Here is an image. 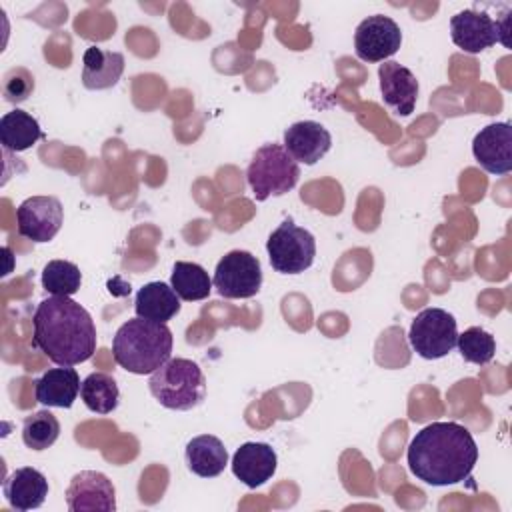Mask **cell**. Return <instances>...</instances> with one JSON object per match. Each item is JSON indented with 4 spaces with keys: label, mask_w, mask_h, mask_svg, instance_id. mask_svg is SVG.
<instances>
[{
    "label": "cell",
    "mask_w": 512,
    "mask_h": 512,
    "mask_svg": "<svg viewBox=\"0 0 512 512\" xmlns=\"http://www.w3.org/2000/svg\"><path fill=\"white\" fill-rule=\"evenodd\" d=\"M408 470L430 486H450L470 478L478 462V446L470 430L458 422H432L408 444Z\"/></svg>",
    "instance_id": "1"
},
{
    "label": "cell",
    "mask_w": 512,
    "mask_h": 512,
    "mask_svg": "<svg viewBox=\"0 0 512 512\" xmlns=\"http://www.w3.org/2000/svg\"><path fill=\"white\" fill-rule=\"evenodd\" d=\"M32 344L56 366H76L96 352V326L70 296L44 298L32 316Z\"/></svg>",
    "instance_id": "2"
},
{
    "label": "cell",
    "mask_w": 512,
    "mask_h": 512,
    "mask_svg": "<svg viewBox=\"0 0 512 512\" xmlns=\"http://www.w3.org/2000/svg\"><path fill=\"white\" fill-rule=\"evenodd\" d=\"M172 354V332L166 324L132 318L124 322L112 338L116 364L132 374H152Z\"/></svg>",
    "instance_id": "3"
},
{
    "label": "cell",
    "mask_w": 512,
    "mask_h": 512,
    "mask_svg": "<svg viewBox=\"0 0 512 512\" xmlns=\"http://www.w3.org/2000/svg\"><path fill=\"white\" fill-rule=\"evenodd\" d=\"M150 394L168 410H192L206 398L202 368L188 358H170L148 378Z\"/></svg>",
    "instance_id": "4"
},
{
    "label": "cell",
    "mask_w": 512,
    "mask_h": 512,
    "mask_svg": "<svg viewBox=\"0 0 512 512\" xmlns=\"http://www.w3.org/2000/svg\"><path fill=\"white\" fill-rule=\"evenodd\" d=\"M298 178L300 166L282 144L260 146L246 168L248 186L258 202L270 196H284L298 184Z\"/></svg>",
    "instance_id": "5"
},
{
    "label": "cell",
    "mask_w": 512,
    "mask_h": 512,
    "mask_svg": "<svg viewBox=\"0 0 512 512\" xmlns=\"http://www.w3.org/2000/svg\"><path fill=\"white\" fill-rule=\"evenodd\" d=\"M270 266L280 274H302L314 264L316 240L312 232L294 224L286 218L266 242Z\"/></svg>",
    "instance_id": "6"
},
{
    "label": "cell",
    "mask_w": 512,
    "mask_h": 512,
    "mask_svg": "<svg viewBox=\"0 0 512 512\" xmlns=\"http://www.w3.org/2000/svg\"><path fill=\"white\" fill-rule=\"evenodd\" d=\"M458 338L456 318L442 308H424L416 314L408 330L412 350L424 360L444 358Z\"/></svg>",
    "instance_id": "7"
},
{
    "label": "cell",
    "mask_w": 512,
    "mask_h": 512,
    "mask_svg": "<svg viewBox=\"0 0 512 512\" xmlns=\"http://www.w3.org/2000/svg\"><path fill=\"white\" fill-rule=\"evenodd\" d=\"M508 32L510 12L504 16V20H494L490 14L478 10H462L450 18L452 42L468 54H480L496 42L510 46L506 38Z\"/></svg>",
    "instance_id": "8"
},
{
    "label": "cell",
    "mask_w": 512,
    "mask_h": 512,
    "mask_svg": "<svg viewBox=\"0 0 512 512\" xmlns=\"http://www.w3.org/2000/svg\"><path fill=\"white\" fill-rule=\"evenodd\" d=\"M212 284L222 298H252L262 286L260 260L246 250H230L218 260Z\"/></svg>",
    "instance_id": "9"
},
{
    "label": "cell",
    "mask_w": 512,
    "mask_h": 512,
    "mask_svg": "<svg viewBox=\"0 0 512 512\" xmlns=\"http://www.w3.org/2000/svg\"><path fill=\"white\" fill-rule=\"evenodd\" d=\"M64 222V208L56 196H30L16 208L18 234L36 244L50 242Z\"/></svg>",
    "instance_id": "10"
},
{
    "label": "cell",
    "mask_w": 512,
    "mask_h": 512,
    "mask_svg": "<svg viewBox=\"0 0 512 512\" xmlns=\"http://www.w3.org/2000/svg\"><path fill=\"white\" fill-rule=\"evenodd\" d=\"M400 44V26L384 14L364 18L354 32V50L364 62H384L400 50Z\"/></svg>",
    "instance_id": "11"
},
{
    "label": "cell",
    "mask_w": 512,
    "mask_h": 512,
    "mask_svg": "<svg viewBox=\"0 0 512 512\" xmlns=\"http://www.w3.org/2000/svg\"><path fill=\"white\" fill-rule=\"evenodd\" d=\"M70 512H114L116 490L112 480L96 470H80L66 488Z\"/></svg>",
    "instance_id": "12"
},
{
    "label": "cell",
    "mask_w": 512,
    "mask_h": 512,
    "mask_svg": "<svg viewBox=\"0 0 512 512\" xmlns=\"http://www.w3.org/2000/svg\"><path fill=\"white\" fill-rule=\"evenodd\" d=\"M476 162L490 174L504 176L512 170V126L494 122L484 126L472 140Z\"/></svg>",
    "instance_id": "13"
},
{
    "label": "cell",
    "mask_w": 512,
    "mask_h": 512,
    "mask_svg": "<svg viewBox=\"0 0 512 512\" xmlns=\"http://www.w3.org/2000/svg\"><path fill=\"white\" fill-rule=\"evenodd\" d=\"M378 78L384 104L398 116H410L418 100V80L412 70L400 62L386 60L378 66Z\"/></svg>",
    "instance_id": "14"
},
{
    "label": "cell",
    "mask_w": 512,
    "mask_h": 512,
    "mask_svg": "<svg viewBox=\"0 0 512 512\" xmlns=\"http://www.w3.org/2000/svg\"><path fill=\"white\" fill-rule=\"evenodd\" d=\"M282 146L296 162L312 166L328 154L332 146V136L320 122L300 120L284 130Z\"/></svg>",
    "instance_id": "15"
},
{
    "label": "cell",
    "mask_w": 512,
    "mask_h": 512,
    "mask_svg": "<svg viewBox=\"0 0 512 512\" xmlns=\"http://www.w3.org/2000/svg\"><path fill=\"white\" fill-rule=\"evenodd\" d=\"M232 472L248 488H258L266 484L276 468V450L266 442H244L232 456Z\"/></svg>",
    "instance_id": "16"
},
{
    "label": "cell",
    "mask_w": 512,
    "mask_h": 512,
    "mask_svg": "<svg viewBox=\"0 0 512 512\" xmlns=\"http://www.w3.org/2000/svg\"><path fill=\"white\" fill-rule=\"evenodd\" d=\"M2 492L6 502L14 510H34L40 508L48 496V480L40 470L32 466H22L4 478Z\"/></svg>",
    "instance_id": "17"
},
{
    "label": "cell",
    "mask_w": 512,
    "mask_h": 512,
    "mask_svg": "<svg viewBox=\"0 0 512 512\" xmlns=\"http://www.w3.org/2000/svg\"><path fill=\"white\" fill-rule=\"evenodd\" d=\"M80 376L72 366L48 368L36 382L34 394L42 406L70 408L80 394Z\"/></svg>",
    "instance_id": "18"
},
{
    "label": "cell",
    "mask_w": 512,
    "mask_h": 512,
    "mask_svg": "<svg viewBox=\"0 0 512 512\" xmlns=\"http://www.w3.org/2000/svg\"><path fill=\"white\" fill-rule=\"evenodd\" d=\"M124 72V56L120 52L88 46L82 56V84L88 90H106L116 86Z\"/></svg>",
    "instance_id": "19"
},
{
    "label": "cell",
    "mask_w": 512,
    "mask_h": 512,
    "mask_svg": "<svg viewBox=\"0 0 512 512\" xmlns=\"http://www.w3.org/2000/svg\"><path fill=\"white\" fill-rule=\"evenodd\" d=\"M186 466L200 478L220 476L228 464V452L220 438L212 434H200L186 444Z\"/></svg>",
    "instance_id": "20"
},
{
    "label": "cell",
    "mask_w": 512,
    "mask_h": 512,
    "mask_svg": "<svg viewBox=\"0 0 512 512\" xmlns=\"http://www.w3.org/2000/svg\"><path fill=\"white\" fill-rule=\"evenodd\" d=\"M134 312L138 318L166 324L180 312V298L170 284L148 282L136 292Z\"/></svg>",
    "instance_id": "21"
},
{
    "label": "cell",
    "mask_w": 512,
    "mask_h": 512,
    "mask_svg": "<svg viewBox=\"0 0 512 512\" xmlns=\"http://www.w3.org/2000/svg\"><path fill=\"white\" fill-rule=\"evenodd\" d=\"M40 138H44V132L32 114L16 108L0 118V142L4 150L24 152Z\"/></svg>",
    "instance_id": "22"
},
{
    "label": "cell",
    "mask_w": 512,
    "mask_h": 512,
    "mask_svg": "<svg viewBox=\"0 0 512 512\" xmlns=\"http://www.w3.org/2000/svg\"><path fill=\"white\" fill-rule=\"evenodd\" d=\"M170 286L174 288L178 298L186 300V302L204 300V298L210 296V292L214 288L212 278L208 276V272L200 264L182 262V260H178L172 266Z\"/></svg>",
    "instance_id": "23"
},
{
    "label": "cell",
    "mask_w": 512,
    "mask_h": 512,
    "mask_svg": "<svg viewBox=\"0 0 512 512\" xmlns=\"http://www.w3.org/2000/svg\"><path fill=\"white\" fill-rule=\"evenodd\" d=\"M80 398L88 410L96 414H110L118 406L120 390L110 374L92 372L82 380Z\"/></svg>",
    "instance_id": "24"
},
{
    "label": "cell",
    "mask_w": 512,
    "mask_h": 512,
    "mask_svg": "<svg viewBox=\"0 0 512 512\" xmlns=\"http://www.w3.org/2000/svg\"><path fill=\"white\" fill-rule=\"evenodd\" d=\"M60 436V422L50 410H38L24 418L22 422V442L30 450H46Z\"/></svg>",
    "instance_id": "25"
},
{
    "label": "cell",
    "mask_w": 512,
    "mask_h": 512,
    "mask_svg": "<svg viewBox=\"0 0 512 512\" xmlns=\"http://www.w3.org/2000/svg\"><path fill=\"white\" fill-rule=\"evenodd\" d=\"M82 272L74 262L50 260L42 270V288L52 296H72L80 290Z\"/></svg>",
    "instance_id": "26"
},
{
    "label": "cell",
    "mask_w": 512,
    "mask_h": 512,
    "mask_svg": "<svg viewBox=\"0 0 512 512\" xmlns=\"http://www.w3.org/2000/svg\"><path fill=\"white\" fill-rule=\"evenodd\" d=\"M456 346L460 356L466 362L484 366L488 364L496 354V340L490 332H486L480 326H470L456 338Z\"/></svg>",
    "instance_id": "27"
},
{
    "label": "cell",
    "mask_w": 512,
    "mask_h": 512,
    "mask_svg": "<svg viewBox=\"0 0 512 512\" xmlns=\"http://www.w3.org/2000/svg\"><path fill=\"white\" fill-rule=\"evenodd\" d=\"M34 90V76L26 68H12L4 76V98L6 102H24Z\"/></svg>",
    "instance_id": "28"
}]
</instances>
